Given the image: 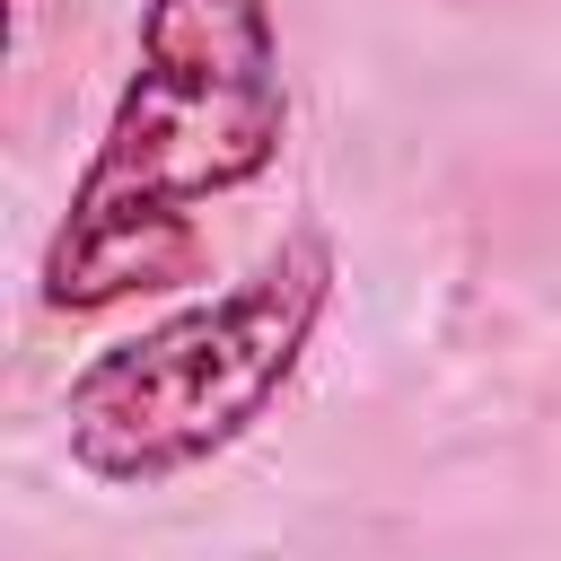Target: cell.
Masks as SVG:
<instances>
[{"label":"cell","mask_w":561,"mask_h":561,"mask_svg":"<svg viewBox=\"0 0 561 561\" xmlns=\"http://www.w3.org/2000/svg\"><path fill=\"white\" fill-rule=\"evenodd\" d=\"M324 307H333V245L316 228H298L237 289L158 316L149 333L96 351L70 377V394H61L70 465L96 482H123V491H158V482L210 465L298 377Z\"/></svg>","instance_id":"cell-2"},{"label":"cell","mask_w":561,"mask_h":561,"mask_svg":"<svg viewBox=\"0 0 561 561\" xmlns=\"http://www.w3.org/2000/svg\"><path fill=\"white\" fill-rule=\"evenodd\" d=\"M280 35L272 0H149L140 61L44 254V307H114L193 263L184 210L254 184L280 158Z\"/></svg>","instance_id":"cell-1"}]
</instances>
